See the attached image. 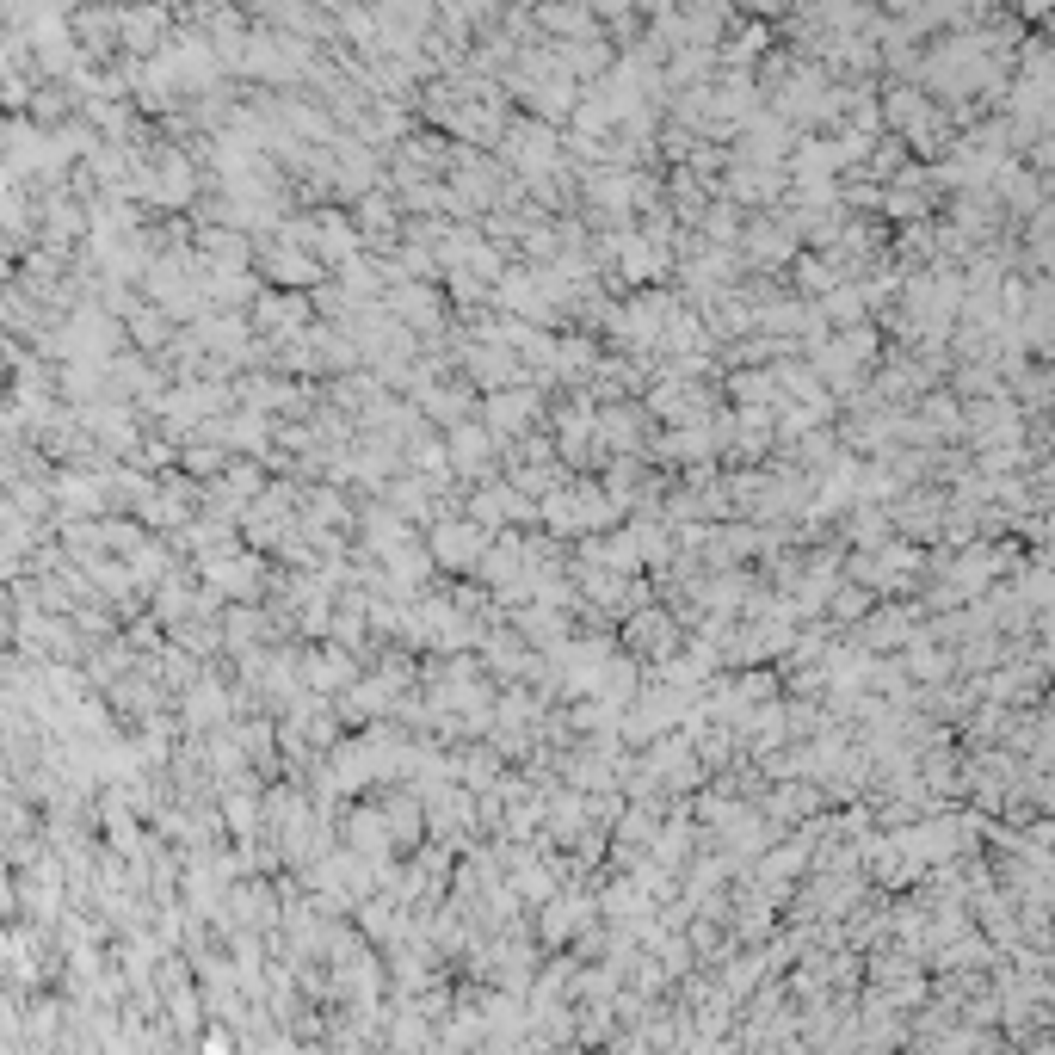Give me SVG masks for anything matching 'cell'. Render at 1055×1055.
<instances>
[{"label":"cell","mask_w":1055,"mask_h":1055,"mask_svg":"<svg viewBox=\"0 0 1055 1055\" xmlns=\"http://www.w3.org/2000/svg\"><path fill=\"white\" fill-rule=\"evenodd\" d=\"M543 519H550L556 531H593L611 519V500L593 494V488H574V494H550L543 500Z\"/></svg>","instance_id":"6da1fadb"},{"label":"cell","mask_w":1055,"mask_h":1055,"mask_svg":"<svg viewBox=\"0 0 1055 1055\" xmlns=\"http://www.w3.org/2000/svg\"><path fill=\"white\" fill-rule=\"evenodd\" d=\"M432 556H445V568H463V562L488 556V543H482L476 525H439V537H432Z\"/></svg>","instance_id":"7a4b0ae2"},{"label":"cell","mask_w":1055,"mask_h":1055,"mask_svg":"<svg viewBox=\"0 0 1055 1055\" xmlns=\"http://www.w3.org/2000/svg\"><path fill=\"white\" fill-rule=\"evenodd\" d=\"M204 580H210V587H229V593H253L260 568H253L247 556H210V562H204Z\"/></svg>","instance_id":"3957f363"},{"label":"cell","mask_w":1055,"mask_h":1055,"mask_svg":"<svg viewBox=\"0 0 1055 1055\" xmlns=\"http://www.w3.org/2000/svg\"><path fill=\"white\" fill-rule=\"evenodd\" d=\"M531 414H537V395H494L488 402V426L494 432H525Z\"/></svg>","instance_id":"277c9868"},{"label":"cell","mask_w":1055,"mask_h":1055,"mask_svg":"<svg viewBox=\"0 0 1055 1055\" xmlns=\"http://www.w3.org/2000/svg\"><path fill=\"white\" fill-rule=\"evenodd\" d=\"M624 272L642 278V284H648V278H661V253H654L648 241H624Z\"/></svg>","instance_id":"5b68a950"},{"label":"cell","mask_w":1055,"mask_h":1055,"mask_svg":"<svg viewBox=\"0 0 1055 1055\" xmlns=\"http://www.w3.org/2000/svg\"><path fill=\"white\" fill-rule=\"evenodd\" d=\"M451 451H457V457H463V463H469V469H482V457H488V451H494V426H488V432H476V426H463V432H457V445H451Z\"/></svg>","instance_id":"8992f818"},{"label":"cell","mask_w":1055,"mask_h":1055,"mask_svg":"<svg viewBox=\"0 0 1055 1055\" xmlns=\"http://www.w3.org/2000/svg\"><path fill=\"white\" fill-rule=\"evenodd\" d=\"M272 278L278 284H315L321 272H315V260H303V253L297 260H290V253H272Z\"/></svg>","instance_id":"52a82bcc"},{"label":"cell","mask_w":1055,"mask_h":1055,"mask_svg":"<svg viewBox=\"0 0 1055 1055\" xmlns=\"http://www.w3.org/2000/svg\"><path fill=\"white\" fill-rule=\"evenodd\" d=\"M309 679L315 685H352V661H346V654H315Z\"/></svg>","instance_id":"ba28073f"},{"label":"cell","mask_w":1055,"mask_h":1055,"mask_svg":"<svg viewBox=\"0 0 1055 1055\" xmlns=\"http://www.w3.org/2000/svg\"><path fill=\"white\" fill-rule=\"evenodd\" d=\"M186 463H192V469H198V476H210V469H216V463H223V457H216V451H192V457H186Z\"/></svg>","instance_id":"9c48e42d"}]
</instances>
